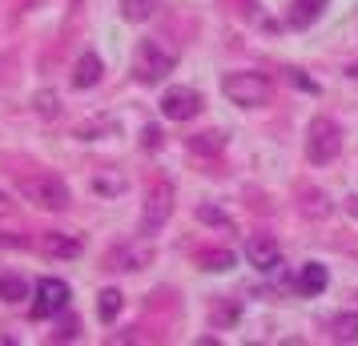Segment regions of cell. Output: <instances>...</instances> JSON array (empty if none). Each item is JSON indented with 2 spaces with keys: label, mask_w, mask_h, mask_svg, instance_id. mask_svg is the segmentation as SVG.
Segmentation results:
<instances>
[{
  "label": "cell",
  "mask_w": 358,
  "mask_h": 346,
  "mask_svg": "<svg viewBox=\"0 0 358 346\" xmlns=\"http://www.w3.org/2000/svg\"><path fill=\"white\" fill-rule=\"evenodd\" d=\"M330 334H334V343H355L358 338V310L355 314H338V318L330 322Z\"/></svg>",
  "instance_id": "ac0fdd59"
},
{
  "label": "cell",
  "mask_w": 358,
  "mask_h": 346,
  "mask_svg": "<svg viewBox=\"0 0 358 346\" xmlns=\"http://www.w3.org/2000/svg\"><path fill=\"white\" fill-rule=\"evenodd\" d=\"M178 69V52L169 49L165 41H141L137 45V52H133V77L141 85H157V81H165L169 73Z\"/></svg>",
  "instance_id": "6da1fadb"
},
{
  "label": "cell",
  "mask_w": 358,
  "mask_h": 346,
  "mask_svg": "<svg viewBox=\"0 0 358 346\" xmlns=\"http://www.w3.org/2000/svg\"><path fill=\"white\" fill-rule=\"evenodd\" d=\"M346 214L358 217V194H350V198H346Z\"/></svg>",
  "instance_id": "d4e9b609"
},
{
  "label": "cell",
  "mask_w": 358,
  "mask_h": 346,
  "mask_svg": "<svg viewBox=\"0 0 358 346\" xmlns=\"http://www.w3.org/2000/svg\"><path fill=\"white\" fill-rule=\"evenodd\" d=\"M8 210H13V201H8L4 194H0V214H8Z\"/></svg>",
  "instance_id": "484cf974"
},
{
  "label": "cell",
  "mask_w": 358,
  "mask_h": 346,
  "mask_svg": "<svg viewBox=\"0 0 358 346\" xmlns=\"http://www.w3.org/2000/svg\"><path fill=\"white\" fill-rule=\"evenodd\" d=\"M24 246H29L24 233H0V250H24Z\"/></svg>",
  "instance_id": "7402d4cb"
},
{
  "label": "cell",
  "mask_w": 358,
  "mask_h": 346,
  "mask_svg": "<svg viewBox=\"0 0 358 346\" xmlns=\"http://www.w3.org/2000/svg\"><path fill=\"white\" fill-rule=\"evenodd\" d=\"M222 93H226L234 105H242V109H258V105H266V101L274 97V85H270L266 73L242 69V73H229L226 81H222Z\"/></svg>",
  "instance_id": "3957f363"
},
{
  "label": "cell",
  "mask_w": 358,
  "mask_h": 346,
  "mask_svg": "<svg viewBox=\"0 0 358 346\" xmlns=\"http://www.w3.org/2000/svg\"><path fill=\"white\" fill-rule=\"evenodd\" d=\"M342 153V129L334 117H314L310 121V137H306V157L314 165H330Z\"/></svg>",
  "instance_id": "277c9868"
},
{
  "label": "cell",
  "mask_w": 358,
  "mask_h": 346,
  "mask_svg": "<svg viewBox=\"0 0 358 346\" xmlns=\"http://www.w3.org/2000/svg\"><path fill=\"white\" fill-rule=\"evenodd\" d=\"M121 290H113V286H105L97 294V314H101V322H117V314H121Z\"/></svg>",
  "instance_id": "2e32d148"
},
{
  "label": "cell",
  "mask_w": 358,
  "mask_h": 346,
  "mask_svg": "<svg viewBox=\"0 0 358 346\" xmlns=\"http://www.w3.org/2000/svg\"><path fill=\"white\" fill-rule=\"evenodd\" d=\"M36 113L41 117H57V93H49V89L36 93Z\"/></svg>",
  "instance_id": "44dd1931"
},
{
  "label": "cell",
  "mask_w": 358,
  "mask_h": 346,
  "mask_svg": "<svg viewBox=\"0 0 358 346\" xmlns=\"http://www.w3.org/2000/svg\"><path fill=\"white\" fill-rule=\"evenodd\" d=\"M185 149L197 153V157H213V153H222V149H226V133L201 129V133H194V137H185Z\"/></svg>",
  "instance_id": "4fadbf2b"
},
{
  "label": "cell",
  "mask_w": 358,
  "mask_h": 346,
  "mask_svg": "<svg viewBox=\"0 0 358 346\" xmlns=\"http://www.w3.org/2000/svg\"><path fill=\"white\" fill-rule=\"evenodd\" d=\"M326 286H330V274H326V266H318V262H306L302 270H298V278H294V290L306 294V298L322 294Z\"/></svg>",
  "instance_id": "8fae6325"
},
{
  "label": "cell",
  "mask_w": 358,
  "mask_h": 346,
  "mask_svg": "<svg viewBox=\"0 0 358 346\" xmlns=\"http://www.w3.org/2000/svg\"><path fill=\"white\" fill-rule=\"evenodd\" d=\"M101 57L97 52H81V61H77V65H73V85H77V89H93V85L101 81Z\"/></svg>",
  "instance_id": "5bb4252c"
},
{
  "label": "cell",
  "mask_w": 358,
  "mask_h": 346,
  "mask_svg": "<svg viewBox=\"0 0 358 346\" xmlns=\"http://www.w3.org/2000/svg\"><path fill=\"white\" fill-rule=\"evenodd\" d=\"M149 262H153V242L145 233L137 242H125V246H117L109 254V270H145Z\"/></svg>",
  "instance_id": "ba28073f"
},
{
  "label": "cell",
  "mask_w": 358,
  "mask_h": 346,
  "mask_svg": "<svg viewBox=\"0 0 358 346\" xmlns=\"http://www.w3.org/2000/svg\"><path fill=\"white\" fill-rule=\"evenodd\" d=\"M20 198L33 201L36 210H49V214H57V210H65L69 201H73V194H69V185L57 178V173H33V178H20Z\"/></svg>",
  "instance_id": "7a4b0ae2"
},
{
  "label": "cell",
  "mask_w": 358,
  "mask_h": 346,
  "mask_svg": "<svg viewBox=\"0 0 358 346\" xmlns=\"http://www.w3.org/2000/svg\"><path fill=\"white\" fill-rule=\"evenodd\" d=\"M201 262H206V270H234V254L229 250H210V254H201Z\"/></svg>",
  "instance_id": "ffe728a7"
},
{
  "label": "cell",
  "mask_w": 358,
  "mask_h": 346,
  "mask_svg": "<svg viewBox=\"0 0 358 346\" xmlns=\"http://www.w3.org/2000/svg\"><path fill=\"white\" fill-rule=\"evenodd\" d=\"M197 109H201V97H197L189 85H173V89L162 93V113L169 117V121H189Z\"/></svg>",
  "instance_id": "52a82bcc"
},
{
  "label": "cell",
  "mask_w": 358,
  "mask_h": 346,
  "mask_svg": "<svg viewBox=\"0 0 358 346\" xmlns=\"http://www.w3.org/2000/svg\"><path fill=\"white\" fill-rule=\"evenodd\" d=\"M245 262L262 270V274H270L278 262H282V250L270 233H254V238H245Z\"/></svg>",
  "instance_id": "30bf717a"
},
{
  "label": "cell",
  "mask_w": 358,
  "mask_h": 346,
  "mask_svg": "<svg viewBox=\"0 0 358 346\" xmlns=\"http://www.w3.org/2000/svg\"><path fill=\"white\" fill-rule=\"evenodd\" d=\"M153 13H157V0H121V17L129 24H145Z\"/></svg>",
  "instance_id": "9a60e30c"
},
{
  "label": "cell",
  "mask_w": 358,
  "mask_h": 346,
  "mask_svg": "<svg viewBox=\"0 0 358 346\" xmlns=\"http://www.w3.org/2000/svg\"><path fill=\"white\" fill-rule=\"evenodd\" d=\"M173 217V185L169 182H153L145 189V210H141V233L153 238L165 222Z\"/></svg>",
  "instance_id": "5b68a950"
},
{
  "label": "cell",
  "mask_w": 358,
  "mask_h": 346,
  "mask_svg": "<svg viewBox=\"0 0 358 346\" xmlns=\"http://www.w3.org/2000/svg\"><path fill=\"white\" fill-rule=\"evenodd\" d=\"M322 8H326V0H294L290 13H286V24L290 29H310L314 20L322 17Z\"/></svg>",
  "instance_id": "7c38bea8"
},
{
  "label": "cell",
  "mask_w": 358,
  "mask_h": 346,
  "mask_svg": "<svg viewBox=\"0 0 358 346\" xmlns=\"http://www.w3.org/2000/svg\"><path fill=\"white\" fill-rule=\"evenodd\" d=\"M36 246H41V254L52 258V262H73V258H81V238L61 233V230H45L36 238Z\"/></svg>",
  "instance_id": "9c48e42d"
},
{
  "label": "cell",
  "mask_w": 358,
  "mask_h": 346,
  "mask_svg": "<svg viewBox=\"0 0 358 346\" xmlns=\"http://www.w3.org/2000/svg\"><path fill=\"white\" fill-rule=\"evenodd\" d=\"M141 145H145V149H162V129H157V125H145V133H141Z\"/></svg>",
  "instance_id": "603a6c76"
},
{
  "label": "cell",
  "mask_w": 358,
  "mask_h": 346,
  "mask_svg": "<svg viewBox=\"0 0 358 346\" xmlns=\"http://www.w3.org/2000/svg\"><path fill=\"white\" fill-rule=\"evenodd\" d=\"M0 298L4 302H24L29 298V282L20 274H0Z\"/></svg>",
  "instance_id": "e0dca14e"
},
{
  "label": "cell",
  "mask_w": 358,
  "mask_h": 346,
  "mask_svg": "<svg viewBox=\"0 0 358 346\" xmlns=\"http://www.w3.org/2000/svg\"><path fill=\"white\" fill-rule=\"evenodd\" d=\"M69 306V286L61 278H41L33 286V318H52Z\"/></svg>",
  "instance_id": "8992f818"
},
{
  "label": "cell",
  "mask_w": 358,
  "mask_h": 346,
  "mask_svg": "<svg viewBox=\"0 0 358 346\" xmlns=\"http://www.w3.org/2000/svg\"><path fill=\"white\" fill-rule=\"evenodd\" d=\"M197 217H201L206 226H217V230L234 233V217H229L226 210H217V206H197Z\"/></svg>",
  "instance_id": "d6986e66"
},
{
  "label": "cell",
  "mask_w": 358,
  "mask_h": 346,
  "mask_svg": "<svg viewBox=\"0 0 358 346\" xmlns=\"http://www.w3.org/2000/svg\"><path fill=\"white\" fill-rule=\"evenodd\" d=\"M77 330H81V322H77V318L69 314V318H65V330H57L52 338H57V343H61V338H77Z\"/></svg>",
  "instance_id": "cb8c5ba5"
}]
</instances>
